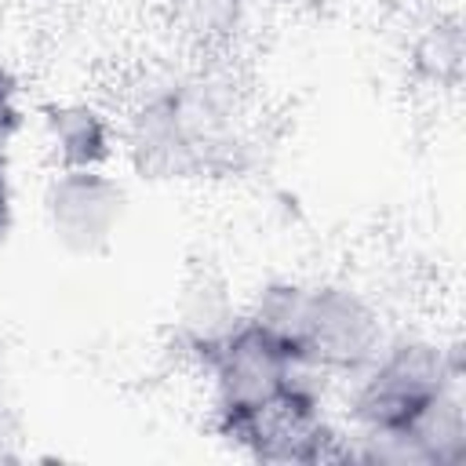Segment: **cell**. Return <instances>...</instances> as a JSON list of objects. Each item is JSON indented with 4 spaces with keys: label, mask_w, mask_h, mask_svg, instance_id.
I'll list each match as a JSON object with an SVG mask.
<instances>
[{
    "label": "cell",
    "mask_w": 466,
    "mask_h": 466,
    "mask_svg": "<svg viewBox=\"0 0 466 466\" xmlns=\"http://www.w3.org/2000/svg\"><path fill=\"white\" fill-rule=\"evenodd\" d=\"M244 317L331 382L368 368L390 335L379 302L346 280H266L255 288Z\"/></svg>",
    "instance_id": "cell-1"
},
{
    "label": "cell",
    "mask_w": 466,
    "mask_h": 466,
    "mask_svg": "<svg viewBox=\"0 0 466 466\" xmlns=\"http://www.w3.org/2000/svg\"><path fill=\"white\" fill-rule=\"evenodd\" d=\"M459 342L422 331H390L382 350L346 379L342 426L350 437H397L441 393L462 386Z\"/></svg>",
    "instance_id": "cell-2"
},
{
    "label": "cell",
    "mask_w": 466,
    "mask_h": 466,
    "mask_svg": "<svg viewBox=\"0 0 466 466\" xmlns=\"http://www.w3.org/2000/svg\"><path fill=\"white\" fill-rule=\"evenodd\" d=\"M127 146L142 167L167 178L208 175L233 157L237 116L204 80H171L135 106Z\"/></svg>",
    "instance_id": "cell-3"
},
{
    "label": "cell",
    "mask_w": 466,
    "mask_h": 466,
    "mask_svg": "<svg viewBox=\"0 0 466 466\" xmlns=\"http://www.w3.org/2000/svg\"><path fill=\"white\" fill-rule=\"evenodd\" d=\"M193 364L204 371V379L211 386L215 419L258 411L262 404H269L280 393H288L291 386H299L306 375H320V371L299 364L273 335H266L244 313Z\"/></svg>",
    "instance_id": "cell-4"
},
{
    "label": "cell",
    "mask_w": 466,
    "mask_h": 466,
    "mask_svg": "<svg viewBox=\"0 0 466 466\" xmlns=\"http://www.w3.org/2000/svg\"><path fill=\"white\" fill-rule=\"evenodd\" d=\"M51 240L76 258L106 255L127 218V189L106 167H55L40 197Z\"/></svg>",
    "instance_id": "cell-5"
},
{
    "label": "cell",
    "mask_w": 466,
    "mask_h": 466,
    "mask_svg": "<svg viewBox=\"0 0 466 466\" xmlns=\"http://www.w3.org/2000/svg\"><path fill=\"white\" fill-rule=\"evenodd\" d=\"M40 135L55 167H106L120 138L113 116L87 98L44 102Z\"/></svg>",
    "instance_id": "cell-6"
},
{
    "label": "cell",
    "mask_w": 466,
    "mask_h": 466,
    "mask_svg": "<svg viewBox=\"0 0 466 466\" xmlns=\"http://www.w3.org/2000/svg\"><path fill=\"white\" fill-rule=\"evenodd\" d=\"M25 127V106H22V84L18 76L0 62V142L11 146V138Z\"/></svg>",
    "instance_id": "cell-7"
},
{
    "label": "cell",
    "mask_w": 466,
    "mask_h": 466,
    "mask_svg": "<svg viewBox=\"0 0 466 466\" xmlns=\"http://www.w3.org/2000/svg\"><path fill=\"white\" fill-rule=\"evenodd\" d=\"M15 226V186H11V157L7 142H0V244Z\"/></svg>",
    "instance_id": "cell-8"
}]
</instances>
